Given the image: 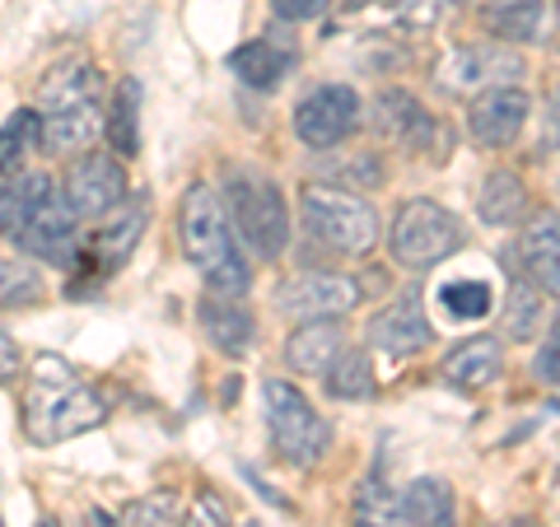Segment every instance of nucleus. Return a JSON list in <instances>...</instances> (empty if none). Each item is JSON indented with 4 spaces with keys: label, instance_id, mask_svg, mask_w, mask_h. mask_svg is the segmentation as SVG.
Wrapping results in <instances>:
<instances>
[{
    "label": "nucleus",
    "instance_id": "1",
    "mask_svg": "<svg viewBox=\"0 0 560 527\" xmlns=\"http://www.w3.org/2000/svg\"><path fill=\"white\" fill-rule=\"evenodd\" d=\"M38 117H43V150L47 154H84L103 136L108 121V84L90 57H66L38 84Z\"/></svg>",
    "mask_w": 560,
    "mask_h": 527
},
{
    "label": "nucleus",
    "instance_id": "2",
    "mask_svg": "<svg viewBox=\"0 0 560 527\" xmlns=\"http://www.w3.org/2000/svg\"><path fill=\"white\" fill-rule=\"evenodd\" d=\"M178 234L187 261L206 276L210 294H230L243 298L253 290V267L238 253V238L224 215V201L210 183H187L178 201Z\"/></svg>",
    "mask_w": 560,
    "mask_h": 527
},
{
    "label": "nucleus",
    "instance_id": "3",
    "mask_svg": "<svg viewBox=\"0 0 560 527\" xmlns=\"http://www.w3.org/2000/svg\"><path fill=\"white\" fill-rule=\"evenodd\" d=\"M103 397L84 383L66 360L43 355L38 368L28 374V393H24V434L38 448H57L66 438H80L103 425Z\"/></svg>",
    "mask_w": 560,
    "mask_h": 527
},
{
    "label": "nucleus",
    "instance_id": "4",
    "mask_svg": "<svg viewBox=\"0 0 560 527\" xmlns=\"http://www.w3.org/2000/svg\"><path fill=\"white\" fill-rule=\"evenodd\" d=\"M224 215H230V230L234 238L248 243V253L257 261H280L290 248V201L267 173H253V168H230V183H224Z\"/></svg>",
    "mask_w": 560,
    "mask_h": 527
},
{
    "label": "nucleus",
    "instance_id": "5",
    "mask_svg": "<svg viewBox=\"0 0 560 527\" xmlns=\"http://www.w3.org/2000/svg\"><path fill=\"white\" fill-rule=\"evenodd\" d=\"M300 224L313 243L341 257H370L378 248V210L355 191L308 183L300 191Z\"/></svg>",
    "mask_w": 560,
    "mask_h": 527
},
{
    "label": "nucleus",
    "instance_id": "6",
    "mask_svg": "<svg viewBox=\"0 0 560 527\" xmlns=\"http://www.w3.org/2000/svg\"><path fill=\"white\" fill-rule=\"evenodd\" d=\"M467 243V230L458 224L448 206L430 201V197H411L397 206L393 215V234H388V248L393 261L407 271H434L440 261H448Z\"/></svg>",
    "mask_w": 560,
    "mask_h": 527
},
{
    "label": "nucleus",
    "instance_id": "7",
    "mask_svg": "<svg viewBox=\"0 0 560 527\" xmlns=\"http://www.w3.org/2000/svg\"><path fill=\"white\" fill-rule=\"evenodd\" d=\"M261 401H267V425L271 444L290 467H318L331 448V425L313 411V401L294 388L290 378H267L261 383Z\"/></svg>",
    "mask_w": 560,
    "mask_h": 527
},
{
    "label": "nucleus",
    "instance_id": "8",
    "mask_svg": "<svg viewBox=\"0 0 560 527\" xmlns=\"http://www.w3.org/2000/svg\"><path fill=\"white\" fill-rule=\"evenodd\" d=\"M523 75H528V61L510 43H458L434 66V84L453 98L495 90V84H518Z\"/></svg>",
    "mask_w": 560,
    "mask_h": 527
},
{
    "label": "nucleus",
    "instance_id": "9",
    "mask_svg": "<svg viewBox=\"0 0 560 527\" xmlns=\"http://www.w3.org/2000/svg\"><path fill=\"white\" fill-rule=\"evenodd\" d=\"M364 298L355 276L341 271H294L290 280L276 285V313L294 323H313V318H346Z\"/></svg>",
    "mask_w": 560,
    "mask_h": 527
},
{
    "label": "nucleus",
    "instance_id": "10",
    "mask_svg": "<svg viewBox=\"0 0 560 527\" xmlns=\"http://www.w3.org/2000/svg\"><path fill=\"white\" fill-rule=\"evenodd\" d=\"M61 197L80 220H103L113 206L127 201V168L108 150H84L66 168Z\"/></svg>",
    "mask_w": 560,
    "mask_h": 527
},
{
    "label": "nucleus",
    "instance_id": "11",
    "mask_svg": "<svg viewBox=\"0 0 560 527\" xmlns=\"http://www.w3.org/2000/svg\"><path fill=\"white\" fill-rule=\"evenodd\" d=\"M360 113H364V103L350 84H318V90L304 94L300 108H294V136L318 154L337 150L341 140L360 127Z\"/></svg>",
    "mask_w": 560,
    "mask_h": 527
},
{
    "label": "nucleus",
    "instance_id": "12",
    "mask_svg": "<svg viewBox=\"0 0 560 527\" xmlns=\"http://www.w3.org/2000/svg\"><path fill=\"white\" fill-rule=\"evenodd\" d=\"M20 253L33 261H57V267H75L80 261V215L66 206L57 187L38 201V210L24 220V230L14 234Z\"/></svg>",
    "mask_w": 560,
    "mask_h": 527
},
{
    "label": "nucleus",
    "instance_id": "13",
    "mask_svg": "<svg viewBox=\"0 0 560 527\" xmlns=\"http://www.w3.org/2000/svg\"><path fill=\"white\" fill-rule=\"evenodd\" d=\"M533 117V98L518 90V84H495V90L471 94L467 103V131L481 150H510L523 136Z\"/></svg>",
    "mask_w": 560,
    "mask_h": 527
},
{
    "label": "nucleus",
    "instance_id": "14",
    "mask_svg": "<svg viewBox=\"0 0 560 527\" xmlns=\"http://www.w3.org/2000/svg\"><path fill=\"white\" fill-rule=\"evenodd\" d=\"M364 341L388 360L420 355V350L434 341V327L425 318V304H420V290H407V294H397L393 304H383L370 318V327H364Z\"/></svg>",
    "mask_w": 560,
    "mask_h": 527
},
{
    "label": "nucleus",
    "instance_id": "15",
    "mask_svg": "<svg viewBox=\"0 0 560 527\" xmlns=\"http://www.w3.org/2000/svg\"><path fill=\"white\" fill-rule=\"evenodd\" d=\"M370 127L393 140L397 150L407 154H425L434 150V136H440V127H434V117L425 113V103H420L411 90H378L374 103H370Z\"/></svg>",
    "mask_w": 560,
    "mask_h": 527
},
{
    "label": "nucleus",
    "instance_id": "16",
    "mask_svg": "<svg viewBox=\"0 0 560 527\" xmlns=\"http://www.w3.org/2000/svg\"><path fill=\"white\" fill-rule=\"evenodd\" d=\"M145 224H150V201L145 197H131V201L113 206L108 215L98 220L94 243H90V257L98 261L103 271L127 267L131 253L140 248V238H145Z\"/></svg>",
    "mask_w": 560,
    "mask_h": 527
},
{
    "label": "nucleus",
    "instance_id": "17",
    "mask_svg": "<svg viewBox=\"0 0 560 527\" xmlns=\"http://www.w3.org/2000/svg\"><path fill=\"white\" fill-rule=\"evenodd\" d=\"M294 66H300V47L285 33H261V38L230 51V70L248 90H276Z\"/></svg>",
    "mask_w": 560,
    "mask_h": 527
},
{
    "label": "nucleus",
    "instance_id": "18",
    "mask_svg": "<svg viewBox=\"0 0 560 527\" xmlns=\"http://www.w3.org/2000/svg\"><path fill=\"white\" fill-rule=\"evenodd\" d=\"M197 323L206 331V341L220 350L224 360H243L257 341V318L248 304H238L230 294H206L197 304Z\"/></svg>",
    "mask_w": 560,
    "mask_h": 527
},
{
    "label": "nucleus",
    "instance_id": "19",
    "mask_svg": "<svg viewBox=\"0 0 560 527\" xmlns=\"http://www.w3.org/2000/svg\"><path fill=\"white\" fill-rule=\"evenodd\" d=\"M518 257H523V276L560 298V210L547 206V210H537V215L523 224Z\"/></svg>",
    "mask_w": 560,
    "mask_h": 527
},
{
    "label": "nucleus",
    "instance_id": "20",
    "mask_svg": "<svg viewBox=\"0 0 560 527\" xmlns=\"http://www.w3.org/2000/svg\"><path fill=\"white\" fill-rule=\"evenodd\" d=\"M346 350V327L341 318H313V323H300L290 331L285 341V364L294 368V374H308L318 378L331 368V360H337Z\"/></svg>",
    "mask_w": 560,
    "mask_h": 527
},
{
    "label": "nucleus",
    "instance_id": "21",
    "mask_svg": "<svg viewBox=\"0 0 560 527\" xmlns=\"http://www.w3.org/2000/svg\"><path fill=\"white\" fill-rule=\"evenodd\" d=\"M504 368V341L500 337H467L458 350H448V360L440 364V374L448 388L463 393H481L500 378Z\"/></svg>",
    "mask_w": 560,
    "mask_h": 527
},
{
    "label": "nucleus",
    "instance_id": "22",
    "mask_svg": "<svg viewBox=\"0 0 560 527\" xmlns=\"http://www.w3.org/2000/svg\"><path fill=\"white\" fill-rule=\"evenodd\" d=\"M547 290L533 285L523 271L510 276L504 285V304H500V337L504 341H537L541 337V323H547Z\"/></svg>",
    "mask_w": 560,
    "mask_h": 527
},
{
    "label": "nucleus",
    "instance_id": "23",
    "mask_svg": "<svg viewBox=\"0 0 560 527\" xmlns=\"http://www.w3.org/2000/svg\"><path fill=\"white\" fill-rule=\"evenodd\" d=\"M397 514L411 527H458V500L440 477H420L397 495Z\"/></svg>",
    "mask_w": 560,
    "mask_h": 527
},
{
    "label": "nucleus",
    "instance_id": "24",
    "mask_svg": "<svg viewBox=\"0 0 560 527\" xmlns=\"http://www.w3.org/2000/svg\"><path fill=\"white\" fill-rule=\"evenodd\" d=\"M477 215H481V224H490V230H510V224H518L528 215V187H523V178L514 168L486 173V183L477 191Z\"/></svg>",
    "mask_w": 560,
    "mask_h": 527
},
{
    "label": "nucleus",
    "instance_id": "25",
    "mask_svg": "<svg viewBox=\"0 0 560 527\" xmlns=\"http://www.w3.org/2000/svg\"><path fill=\"white\" fill-rule=\"evenodd\" d=\"M481 24L495 43H541L547 0H495V5L481 10Z\"/></svg>",
    "mask_w": 560,
    "mask_h": 527
},
{
    "label": "nucleus",
    "instance_id": "26",
    "mask_svg": "<svg viewBox=\"0 0 560 527\" xmlns=\"http://www.w3.org/2000/svg\"><path fill=\"white\" fill-rule=\"evenodd\" d=\"M103 136L117 160H136L140 154V80H121L108 103V121H103Z\"/></svg>",
    "mask_w": 560,
    "mask_h": 527
},
{
    "label": "nucleus",
    "instance_id": "27",
    "mask_svg": "<svg viewBox=\"0 0 560 527\" xmlns=\"http://www.w3.org/2000/svg\"><path fill=\"white\" fill-rule=\"evenodd\" d=\"M57 187L47 178V173H14V178L0 187V234L14 238L24 230V220L38 210V201L47 197V191Z\"/></svg>",
    "mask_w": 560,
    "mask_h": 527
},
{
    "label": "nucleus",
    "instance_id": "28",
    "mask_svg": "<svg viewBox=\"0 0 560 527\" xmlns=\"http://www.w3.org/2000/svg\"><path fill=\"white\" fill-rule=\"evenodd\" d=\"M318 173L327 187L341 191H374L383 187V160L378 150H346L337 160H318Z\"/></svg>",
    "mask_w": 560,
    "mask_h": 527
},
{
    "label": "nucleus",
    "instance_id": "29",
    "mask_svg": "<svg viewBox=\"0 0 560 527\" xmlns=\"http://www.w3.org/2000/svg\"><path fill=\"white\" fill-rule=\"evenodd\" d=\"M33 150H43V117H38V108H24L0 127V178L24 173V160Z\"/></svg>",
    "mask_w": 560,
    "mask_h": 527
},
{
    "label": "nucleus",
    "instance_id": "30",
    "mask_svg": "<svg viewBox=\"0 0 560 527\" xmlns=\"http://www.w3.org/2000/svg\"><path fill=\"white\" fill-rule=\"evenodd\" d=\"M327 383V393L337 397V401H370L378 393V383H374V364L364 350H341L337 360H331V368L323 374Z\"/></svg>",
    "mask_w": 560,
    "mask_h": 527
},
{
    "label": "nucleus",
    "instance_id": "31",
    "mask_svg": "<svg viewBox=\"0 0 560 527\" xmlns=\"http://www.w3.org/2000/svg\"><path fill=\"white\" fill-rule=\"evenodd\" d=\"M47 294V280L33 257H0V308H28Z\"/></svg>",
    "mask_w": 560,
    "mask_h": 527
},
{
    "label": "nucleus",
    "instance_id": "32",
    "mask_svg": "<svg viewBox=\"0 0 560 527\" xmlns=\"http://www.w3.org/2000/svg\"><path fill=\"white\" fill-rule=\"evenodd\" d=\"M397 514V490L383 485V477H364L355 485V500H350V527H393Z\"/></svg>",
    "mask_w": 560,
    "mask_h": 527
},
{
    "label": "nucleus",
    "instance_id": "33",
    "mask_svg": "<svg viewBox=\"0 0 560 527\" xmlns=\"http://www.w3.org/2000/svg\"><path fill=\"white\" fill-rule=\"evenodd\" d=\"M440 298L453 318H486L495 308V294H490L486 280H453V285L440 290Z\"/></svg>",
    "mask_w": 560,
    "mask_h": 527
},
{
    "label": "nucleus",
    "instance_id": "34",
    "mask_svg": "<svg viewBox=\"0 0 560 527\" xmlns=\"http://www.w3.org/2000/svg\"><path fill=\"white\" fill-rule=\"evenodd\" d=\"M178 523H183V518H178V500L160 490V495H140V500H131L117 527H178Z\"/></svg>",
    "mask_w": 560,
    "mask_h": 527
},
{
    "label": "nucleus",
    "instance_id": "35",
    "mask_svg": "<svg viewBox=\"0 0 560 527\" xmlns=\"http://www.w3.org/2000/svg\"><path fill=\"white\" fill-rule=\"evenodd\" d=\"M388 10H393V20H397L401 28L430 33V28H440L448 0H388Z\"/></svg>",
    "mask_w": 560,
    "mask_h": 527
},
{
    "label": "nucleus",
    "instance_id": "36",
    "mask_svg": "<svg viewBox=\"0 0 560 527\" xmlns=\"http://www.w3.org/2000/svg\"><path fill=\"white\" fill-rule=\"evenodd\" d=\"M178 527H234V518H230V508H224V500H220V495H210V490H201V495L191 500L187 518H183Z\"/></svg>",
    "mask_w": 560,
    "mask_h": 527
},
{
    "label": "nucleus",
    "instance_id": "37",
    "mask_svg": "<svg viewBox=\"0 0 560 527\" xmlns=\"http://www.w3.org/2000/svg\"><path fill=\"white\" fill-rule=\"evenodd\" d=\"M533 378L537 383H560V318L551 323L547 337H541V350L533 360Z\"/></svg>",
    "mask_w": 560,
    "mask_h": 527
},
{
    "label": "nucleus",
    "instance_id": "38",
    "mask_svg": "<svg viewBox=\"0 0 560 527\" xmlns=\"http://www.w3.org/2000/svg\"><path fill=\"white\" fill-rule=\"evenodd\" d=\"M271 10L285 24H308V20H323L331 10V0H271Z\"/></svg>",
    "mask_w": 560,
    "mask_h": 527
},
{
    "label": "nucleus",
    "instance_id": "39",
    "mask_svg": "<svg viewBox=\"0 0 560 527\" xmlns=\"http://www.w3.org/2000/svg\"><path fill=\"white\" fill-rule=\"evenodd\" d=\"M537 145L547 154H560V90L547 94V103H541V136Z\"/></svg>",
    "mask_w": 560,
    "mask_h": 527
},
{
    "label": "nucleus",
    "instance_id": "40",
    "mask_svg": "<svg viewBox=\"0 0 560 527\" xmlns=\"http://www.w3.org/2000/svg\"><path fill=\"white\" fill-rule=\"evenodd\" d=\"M20 364H24V360H20V346H14V337H10L5 327H0V388L20 378Z\"/></svg>",
    "mask_w": 560,
    "mask_h": 527
},
{
    "label": "nucleus",
    "instance_id": "41",
    "mask_svg": "<svg viewBox=\"0 0 560 527\" xmlns=\"http://www.w3.org/2000/svg\"><path fill=\"white\" fill-rule=\"evenodd\" d=\"M80 527H117L108 514H103V508H94V514H84V523Z\"/></svg>",
    "mask_w": 560,
    "mask_h": 527
},
{
    "label": "nucleus",
    "instance_id": "42",
    "mask_svg": "<svg viewBox=\"0 0 560 527\" xmlns=\"http://www.w3.org/2000/svg\"><path fill=\"white\" fill-rule=\"evenodd\" d=\"M495 527H504V523H495ZM518 527H533V518H518Z\"/></svg>",
    "mask_w": 560,
    "mask_h": 527
},
{
    "label": "nucleus",
    "instance_id": "43",
    "mask_svg": "<svg viewBox=\"0 0 560 527\" xmlns=\"http://www.w3.org/2000/svg\"><path fill=\"white\" fill-rule=\"evenodd\" d=\"M350 5H364V0H350Z\"/></svg>",
    "mask_w": 560,
    "mask_h": 527
},
{
    "label": "nucleus",
    "instance_id": "44",
    "mask_svg": "<svg viewBox=\"0 0 560 527\" xmlns=\"http://www.w3.org/2000/svg\"><path fill=\"white\" fill-rule=\"evenodd\" d=\"M0 527H5V523H0Z\"/></svg>",
    "mask_w": 560,
    "mask_h": 527
}]
</instances>
